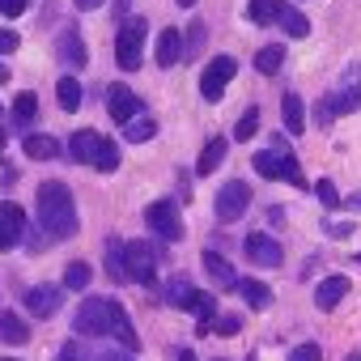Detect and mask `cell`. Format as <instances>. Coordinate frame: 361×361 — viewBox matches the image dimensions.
Masks as SVG:
<instances>
[{
  "instance_id": "obj_19",
  "label": "cell",
  "mask_w": 361,
  "mask_h": 361,
  "mask_svg": "<svg viewBox=\"0 0 361 361\" xmlns=\"http://www.w3.org/2000/svg\"><path fill=\"white\" fill-rule=\"evenodd\" d=\"M102 255H106V272H111V281L128 285V243H123V238H111Z\"/></svg>"
},
{
  "instance_id": "obj_24",
  "label": "cell",
  "mask_w": 361,
  "mask_h": 361,
  "mask_svg": "<svg viewBox=\"0 0 361 361\" xmlns=\"http://www.w3.org/2000/svg\"><path fill=\"white\" fill-rule=\"evenodd\" d=\"M192 298H196V289H192V281H188V276H174V281L166 285V302H170V306H183V310H188V306H192Z\"/></svg>"
},
{
  "instance_id": "obj_42",
  "label": "cell",
  "mask_w": 361,
  "mask_h": 361,
  "mask_svg": "<svg viewBox=\"0 0 361 361\" xmlns=\"http://www.w3.org/2000/svg\"><path fill=\"white\" fill-rule=\"evenodd\" d=\"M60 361H81V348H77V344H64V348H60Z\"/></svg>"
},
{
  "instance_id": "obj_29",
  "label": "cell",
  "mask_w": 361,
  "mask_h": 361,
  "mask_svg": "<svg viewBox=\"0 0 361 361\" xmlns=\"http://www.w3.org/2000/svg\"><path fill=\"white\" fill-rule=\"evenodd\" d=\"M281 64H285V47H281V43H272V47H264V51L255 56V68H259V73H268V77H272Z\"/></svg>"
},
{
  "instance_id": "obj_45",
  "label": "cell",
  "mask_w": 361,
  "mask_h": 361,
  "mask_svg": "<svg viewBox=\"0 0 361 361\" xmlns=\"http://www.w3.org/2000/svg\"><path fill=\"white\" fill-rule=\"evenodd\" d=\"M5 81H9V68H5V64H0V85H5Z\"/></svg>"
},
{
  "instance_id": "obj_2",
  "label": "cell",
  "mask_w": 361,
  "mask_h": 361,
  "mask_svg": "<svg viewBox=\"0 0 361 361\" xmlns=\"http://www.w3.org/2000/svg\"><path fill=\"white\" fill-rule=\"evenodd\" d=\"M39 226L51 234V238H73L77 234V204H73V192L56 178L39 188Z\"/></svg>"
},
{
  "instance_id": "obj_34",
  "label": "cell",
  "mask_w": 361,
  "mask_h": 361,
  "mask_svg": "<svg viewBox=\"0 0 361 361\" xmlns=\"http://www.w3.org/2000/svg\"><path fill=\"white\" fill-rule=\"evenodd\" d=\"M255 128H259V111H255V106H247V111H243V119H238V128H234V136H238V140H251V136H255Z\"/></svg>"
},
{
  "instance_id": "obj_30",
  "label": "cell",
  "mask_w": 361,
  "mask_h": 361,
  "mask_svg": "<svg viewBox=\"0 0 361 361\" xmlns=\"http://www.w3.org/2000/svg\"><path fill=\"white\" fill-rule=\"evenodd\" d=\"M276 9H281V0H251V22L255 26H272Z\"/></svg>"
},
{
  "instance_id": "obj_11",
  "label": "cell",
  "mask_w": 361,
  "mask_h": 361,
  "mask_svg": "<svg viewBox=\"0 0 361 361\" xmlns=\"http://www.w3.org/2000/svg\"><path fill=\"white\" fill-rule=\"evenodd\" d=\"M200 264H204V276H209L217 289H238V281H243V276H238V268H234L226 255H217V251H204V255H200Z\"/></svg>"
},
{
  "instance_id": "obj_21",
  "label": "cell",
  "mask_w": 361,
  "mask_h": 361,
  "mask_svg": "<svg viewBox=\"0 0 361 361\" xmlns=\"http://www.w3.org/2000/svg\"><path fill=\"white\" fill-rule=\"evenodd\" d=\"M276 26H281L285 35H293V39H306V35H310V22H306L298 9H289V5L276 9Z\"/></svg>"
},
{
  "instance_id": "obj_25",
  "label": "cell",
  "mask_w": 361,
  "mask_h": 361,
  "mask_svg": "<svg viewBox=\"0 0 361 361\" xmlns=\"http://www.w3.org/2000/svg\"><path fill=\"white\" fill-rule=\"evenodd\" d=\"M39 119V98L35 94H18V102H13V123L18 128H30Z\"/></svg>"
},
{
  "instance_id": "obj_23",
  "label": "cell",
  "mask_w": 361,
  "mask_h": 361,
  "mask_svg": "<svg viewBox=\"0 0 361 361\" xmlns=\"http://www.w3.org/2000/svg\"><path fill=\"white\" fill-rule=\"evenodd\" d=\"M123 136H128L132 145H140V140H153V136H157V123H153L149 115H132V119L123 123Z\"/></svg>"
},
{
  "instance_id": "obj_20",
  "label": "cell",
  "mask_w": 361,
  "mask_h": 361,
  "mask_svg": "<svg viewBox=\"0 0 361 361\" xmlns=\"http://www.w3.org/2000/svg\"><path fill=\"white\" fill-rule=\"evenodd\" d=\"M0 340L5 344H26L30 340V323L13 310H0Z\"/></svg>"
},
{
  "instance_id": "obj_16",
  "label": "cell",
  "mask_w": 361,
  "mask_h": 361,
  "mask_svg": "<svg viewBox=\"0 0 361 361\" xmlns=\"http://www.w3.org/2000/svg\"><path fill=\"white\" fill-rule=\"evenodd\" d=\"M344 298H348V276H323L319 289H314V306L319 310H336Z\"/></svg>"
},
{
  "instance_id": "obj_17",
  "label": "cell",
  "mask_w": 361,
  "mask_h": 361,
  "mask_svg": "<svg viewBox=\"0 0 361 361\" xmlns=\"http://www.w3.org/2000/svg\"><path fill=\"white\" fill-rule=\"evenodd\" d=\"M178 60H183V35L166 26V30L157 35V68H174Z\"/></svg>"
},
{
  "instance_id": "obj_49",
  "label": "cell",
  "mask_w": 361,
  "mask_h": 361,
  "mask_svg": "<svg viewBox=\"0 0 361 361\" xmlns=\"http://www.w3.org/2000/svg\"><path fill=\"white\" fill-rule=\"evenodd\" d=\"M348 361H361V353H348Z\"/></svg>"
},
{
  "instance_id": "obj_26",
  "label": "cell",
  "mask_w": 361,
  "mask_h": 361,
  "mask_svg": "<svg viewBox=\"0 0 361 361\" xmlns=\"http://www.w3.org/2000/svg\"><path fill=\"white\" fill-rule=\"evenodd\" d=\"M281 111H285V128L289 132H306V111H302V98L298 94H285Z\"/></svg>"
},
{
  "instance_id": "obj_9",
  "label": "cell",
  "mask_w": 361,
  "mask_h": 361,
  "mask_svg": "<svg viewBox=\"0 0 361 361\" xmlns=\"http://www.w3.org/2000/svg\"><path fill=\"white\" fill-rule=\"evenodd\" d=\"M243 251H247V259L259 264V268H281V264H285V247H281L276 238H268V234H247Z\"/></svg>"
},
{
  "instance_id": "obj_40",
  "label": "cell",
  "mask_w": 361,
  "mask_h": 361,
  "mask_svg": "<svg viewBox=\"0 0 361 361\" xmlns=\"http://www.w3.org/2000/svg\"><path fill=\"white\" fill-rule=\"evenodd\" d=\"M94 361H136L128 348H98V357Z\"/></svg>"
},
{
  "instance_id": "obj_48",
  "label": "cell",
  "mask_w": 361,
  "mask_h": 361,
  "mask_svg": "<svg viewBox=\"0 0 361 361\" xmlns=\"http://www.w3.org/2000/svg\"><path fill=\"white\" fill-rule=\"evenodd\" d=\"M178 5H183V9H192V5H196V0H178Z\"/></svg>"
},
{
  "instance_id": "obj_8",
  "label": "cell",
  "mask_w": 361,
  "mask_h": 361,
  "mask_svg": "<svg viewBox=\"0 0 361 361\" xmlns=\"http://www.w3.org/2000/svg\"><path fill=\"white\" fill-rule=\"evenodd\" d=\"M247 209H251V188L243 183V178H234V183H226V188L217 192V204H213V213H217L221 221H238Z\"/></svg>"
},
{
  "instance_id": "obj_37",
  "label": "cell",
  "mask_w": 361,
  "mask_h": 361,
  "mask_svg": "<svg viewBox=\"0 0 361 361\" xmlns=\"http://www.w3.org/2000/svg\"><path fill=\"white\" fill-rule=\"evenodd\" d=\"M213 331L217 336H234V331H243V319L238 314H221V319H213Z\"/></svg>"
},
{
  "instance_id": "obj_44",
  "label": "cell",
  "mask_w": 361,
  "mask_h": 361,
  "mask_svg": "<svg viewBox=\"0 0 361 361\" xmlns=\"http://www.w3.org/2000/svg\"><path fill=\"white\" fill-rule=\"evenodd\" d=\"M174 357H178V361H196V353H192V348H178Z\"/></svg>"
},
{
  "instance_id": "obj_14",
  "label": "cell",
  "mask_w": 361,
  "mask_h": 361,
  "mask_svg": "<svg viewBox=\"0 0 361 361\" xmlns=\"http://www.w3.org/2000/svg\"><path fill=\"white\" fill-rule=\"evenodd\" d=\"M102 140H106V136H98V132H90V128H81V132L68 140V157H73V161L94 166V161H98V153H102Z\"/></svg>"
},
{
  "instance_id": "obj_5",
  "label": "cell",
  "mask_w": 361,
  "mask_h": 361,
  "mask_svg": "<svg viewBox=\"0 0 361 361\" xmlns=\"http://www.w3.org/2000/svg\"><path fill=\"white\" fill-rule=\"evenodd\" d=\"M145 226H149L161 243H178V238H183V217H178V209H174L170 200H153V204L145 209Z\"/></svg>"
},
{
  "instance_id": "obj_12",
  "label": "cell",
  "mask_w": 361,
  "mask_h": 361,
  "mask_svg": "<svg viewBox=\"0 0 361 361\" xmlns=\"http://www.w3.org/2000/svg\"><path fill=\"white\" fill-rule=\"evenodd\" d=\"M106 111H111L115 123H128L132 115H140V102H136V94L128 85H111L106 90Z\"/></svg>"
},
{
  "instance_id": "obj_3",
  "label": "cell",
  "mask_w": 361,
  "mask_h": 361,
  "mask_svg": "<svg viewBox=\"0 0 361 361\" xmlns=\"http://www.w3.org/2000/svg\"><path fill=\"white\" fill-rule=\"evenodd\" d=\"M251 161H255V170H259L264 178H285V183H293V188H306L302 166H298V157H293V149H289L285 136H272V149L255 153Z\"/></svg>"
},
{
  "instance_id": "obj_32",
  "label": "cell",
  "mask_w": 361,
  "mask_h": 361,
  "mask_svg": "<svg viewBox=\"0 0 361 361\" xmlns=\"http://www.w3.org/2000/svg\"><path fill=\"white\" fill-rule=\"evenodd\" d=\"M85 285H90V264H81V259H77V264H68V268H64V289L81 293Z\"/></svg>"
},
{
  "instance_id": "obj_36",
  "label": "cell",
  "mask_w": 361,
  "mask_h": 361,
  "mask_svg": "<svg viewBox=\"0 0 361 361\" xmlns=\"http://www.w3.org/2000/svg\"><path fill=\"white\" fill-rule=\"evenodd\" d=\"M314 192H319V200H323L327 209H340V192H336L331 178H319V188H314Z\"/></svg>"
},
{
  "instance_id": "obj_47",
  "label": "cell",
  "mask_w": 361,
  "mask_h": 361,
  "mask_svg": "<svg viewBox=\"0 0 361 361\" xmlns=\"http://www.w3.org/2000/svg\"><path fill=\"white\" fill-rule=\"evenodd\" d=\"M5 140H9V132H5V128H0V149H5Z\"/></svg>"
},
{
  "instance_id": "obj_38",
  "label": "cell",
  "mask_w": 361,
  "mask_h": 361,
  "mask_svg": "<svg viewBox=\"0 0 361 361\" xmlns=\"http://www.w3.org/2000/svg\"><path fill=\"white\" fill-rule=\"evenodd\" d=\"M323 234H331V238H348V234H353V221H336V217H327V221H323Z\"/></svg>"
},
{
  "instance_id": "obj_22",
  "label": "cell",
  "mask_w": 361,
  "mask_h": 361,
  "mask_svg": "<svg viewBox=\"0 0 361 361\" xmlns=\"http://www.w3.org/2000/svg\"><path fill=\"white\" fill-rule=\"evenodd\" d=\"M226 149H230V145H226L221 136H213V140L204 145V153H200V161H196V174H213V170H217V166L226 161Z\"/></svg>"
},
{
  "instance_id": "obj_27",
  "label": "cell",
  "mask_w": 361,
  "mask_h": 361,
  "mask_svg": "<svg viewBox=\"0 0 361 361\" xmlns=\"http://www.w3.org/2000/svg\"><path fill=\"white\" fill-rule=\"evenodd\" d=\"M238 293H243V298H247V306H255V310L272 302V289H268L264 281H247V276H243V281H238Z\"/></svg>"
},
{
  "instance_id": "obj_13",
  "label": "cell",
  "mask_w": 361,
  "mask_h": 361,
  "mask_svg": "<svg viewBox=\"0 0 361 361\" xmlns=\"http://www.w3.org/2000/svg\"><path fill=\"white\" fill-rule=\"evenodd\" d=\"M22 302H26V310H30L35 319H51V314H60V289H43V285H35V289L22 293Z\"/></svg>"
},
{
  "instance_id": "obj_10",
  "label": "cell",
  "mask_w": 361,
  "mask_h": 361,
  "mask_svg": "<svg viewBox=\"0 0 361 361\" xmlns=\"http://www.w3.org/2000/svg\"><path fill=\"white\" fill-rule=\"evenodd\" d=\"M22 234H26V213H22V204L5 200L0 204V251H13L22 243Z\"/></svg>"
},
{
  "instance_id": "obj_31",
  "label": "cell",
  "mask_w": 361,
  "mask_h": 361,
  "mask_svg": "<svg viewBox=\"0 0 361 361\" xmlns=\"http://www.w3.org/2000/svg\"><path fill=\"white\" fill-rule=\"evenodd\" d=\"M204 39H209L204 22H192V30H188V39H183V60H196L200 47H204Z\"/></svg>"
},
{
  "instance_id": "obj_15",
  "label": "cell",
  "mask_w": 361,
  "mask_h": 361,
  "mask_svg": "<svg viewBox=\"0 0 361 361\" xmlns=\"http://www.w3.org/2000/svg\"><path fill=\"white\" fill-rule=\"evenodd\" d=\"M56 56H60L68 68H85V60H90V56H85V43H81V30H77V26H68V30L60 35Z\"/></svg>"
},
{
  "instance_id": "obj_4",
  "label": "cell",
  "mask_w": 361,
  "mask_h": 361,
  "mask_svg": "<svg viewBox=\"0 0 361 361\" xmlns=\"http://www.w3.org/2000/svg\"><path fill=\"white\" fill-rule=\"evenodd\" d=\"M145 39H149V22L145 18H128L119 39H115V60L123 73H136L140 60H145Z\"/></svg>"
},
{
  "instance_id": "obj_7",
  "label": "cell",
  "mask_w": 361,
  "mask_h": 361,
  "mask_svg": "<svg viewBox=\"0 0 361 361\" xmlns=\"http://www.w3.org/2000/svg\"><path fill=\"white\" fill-rule=\"evenodd\" d=\"M153 272H157V251H153L149 243H128V285L136 281V285L153 289V285H157Z\"/></svg>"
},
{
  "instance_id": "obj_1",
  "label": "cell",
  "mask_w": 361,
  "mask_h": 361,
  "mask_svg": "<svg viewBox=\"0 0 361 361\" xmlns=\"http://www.w3.org/2000/svg\"><path fill=\"white\" fill-rule=\"evenodd\" d=\"M73 327H77V336H98V340L102 336H119L123 348H140L136 327H132L128 310L115 298H85L77 306V314H73Z\"/></svg>"
},
{
  "instance_id": "obj_43",
  "label": "cell",
  "mask_w": 361,
  "mask_h": 361,
  "mask_svg": "<svg viewBox=\"0 0 361 361\" xmlns=\"http://www.w3.org/2000/svg\"><path fill=\"white\" fill-rule=\"evenodd\" d=\"M77 9H102V0H73Z\"/></svg>"
},
{
  "instance_id": "obj_50",
  "label": "cell",
  "mask_w": 361,
  "mask_h": 361,
  "mask_svg": "<svg viewBox=\"0 0 361 361\" xmlns=\"http://www.w3.org/2000/svg\"><path fill=\"white\" fill-rule=\"evenodd\" d=\"M0 361H13V357H0Z\"/></svg>"
},
{
  "instance_id": "obj_41",
  "label": "cell",
  "mask_w": 361,
  "mask_h": 361,
  "mask_svg": "<svg viewBox=\"0 0 361 361\" xmlns=\"http://www.w3.org/2000/svg\"><path fill=\"white\" fill-rule=\"evenodd\" d=\"M0 13H5V18H22L26 13V0H0Z\"/></svg>"
},
{
  "instance_id": "obj_33",
  "label": "cell",
  "mask_w": 361,
  "mask_h": 361,
  "mask_svg": "<svg viewBox=\"0 0 361 361\" xmlns=\"http://www.w3.org/2000/svg\"><path fill=\"white\" fill-rule=\"evenodd\" d=\"M94 170H102V174H111V170H119V145H115V140H102V153H98V161H94Z\"/></svg>"
},
{
  "instance_id": "obj_39",
  "label": "cell",
  "mask_w": 361,
  "mask_h": 361,
  "mask_svg": "<svg viewBox=\"0 0 361 361\" xmlns=\"http://www.w3.org/2000/svg\"><path fill=\"white\" fill-rule=\"evenodd\" d=\"M18 47H22V39H18L13 30H0V56H13Z\"/></svg>"
},
{
  "instance_id": "obj_28",
  "label": "cell",
  "mask_w": 361,
  "mask_h": 361,
  "mask_svg": "<svg viewBox=\"0 0 361 361\" xmlns=\"http://www.w3.org/2000/svg\"><path fill=\"white\" fill-rule=\"evenodd\" d=\"M56 98H60V106H64V111H77V106H81V81H77V77H60Z\"/></svg>"
},
{
  "instance_id": "obj_6",
  "label": "cell",
  "mask_w": 361,
  "mask_h": 361,
  "mask_svg": "<svg viewBox=\"0 0 361 361\" xmlns=\"http://www.w3.org/2000/svg\"><path fill=\"white\" fill-rule=\"evenodd\" d=\"M234 77H238V60H234V56H217V60H209V64H204V77H200V94H204V102H217Z\"/></svg>"
},
{
  "instance_id": "obj_18",
  "label": "cell",
  "mask_w": 361,
  "mask_h": 361,
  "mask_svg": "<svg viewBox=\"0 0 361 361\" xmlns=\"http://www.w3.org/2000/svg\"><path fill=\"white\" fill-rule=\"evenodd\" d=\"M22 149H26V157H35V161H51V157H60V140L47 136V132H30V136L22 140Z\"/></svg>"
},
{
  "instance_id": "obj_46",
  "label": "cell",
  "mask_w": 361,
  "mask_h": 361,
  "mask_svg": "<svg viewBox=\"0 0 361 361\" xmlns=\"http://www.w3.org/2000/svg\"><path fill=\"white\" fill-rule=\"evenodd\" d=\"M348 209H361V196H353V200H348Z\"/></svg>"
},
{
  "instance_id": "obj_35",
  "label": "cell",
  "mask_w": 361,
  "mask_h": 361,
  "mask_svg": "<svg viewBox=\"0 0 361 361\" xmlns=\"http://www.w3.org/2000/svg\"><path fill=\"white\" fill-rule=\"evenodd\" d=\"M289 361H323V348H319L314 340H306V344H298V348L289 353Z\"/></svg>"
}]
</instances>
